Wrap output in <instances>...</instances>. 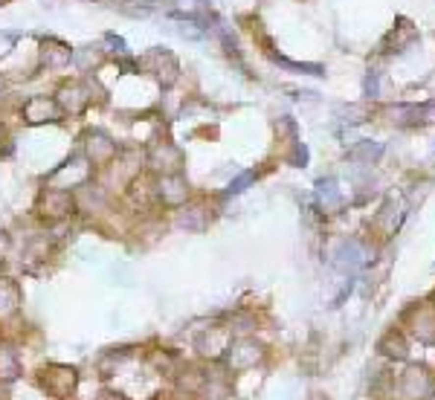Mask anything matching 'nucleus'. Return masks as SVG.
Here are the masks:
<instances>
[{"label":"nucleus","mask_w":435,"mask_h":400,"mask_svg":"<svg viewBox=\"0 0 435 400\" xmlns=\"http://www.w3.org/2000/svg\"><path fill=\"white\" fill-rule=\"evenodd\" d=\"M73 64V47L55 38V35H47L38 41L35 47V70L38 73H64L67 67Z\"/></svg>","instance_id":"8"},{"label":"nucleus","mask_w":435,"mask_h":400,"mask_svg":"<svg viewBox=\"0 0 435 400\" xmlns=\"http://www.w3.org/2000/svg\"><path fill=\"white\" fill-rule=\"evenodd\" d=\"M35 386L50 395V398H58V400H67L76 386H79V371L73 366H61V363H47L35 371Z\"/></svg>","instance_id":"6"},{"label":"nucleus","mask_w":435,"mask_h":400,"mask_svg":"<svg viewBox=\"0 0 435 400\" xmlns=\"http://www.w3.org/2000/svg\"><path fill=\"white\" fill-rule=\"evenodd\" d=\"M6 3H9V0H0V6H6Z\"/></svg>","instance_id":"22"},{"label":"nucleus","mask_w":435,"mask_h":400,"mask_svg":"<svg viewBox=\"0 0 435 400\" xmlns=\"http://www.w3.org/2000/svg\"><path fill=\"white\" fill-rule=\"evenodd\" d=\"M119 142L108 133V131H102V128H87L84 133H82V154H84V160L90 162L96 168V174L99 171H105L113 160H116V154H119Z\"/></svg>","instance_id":"7"},{"label":"nucleus","mask_w":435,"mask_h":400,"mask_svg":"<svg viewBox=\"0 0 435 400\" xmlns=\"http://www.w3.org/2000/svg\"><path fill=\"white\" fill-rule=\"evenodd\" d=\"M0 400H9V383H0Z\"/></svg>","instance_id":"21"},{"label":"nucleus","mask_w":435,"mask_h":400,"mask_svg":"<svg viewBox=\"0 0 435 400\" xmlns=\"http://www.w3.org/2000/svg\"><path fill=\"white\" fill-rule=\"evenodd\" d=\"M174 212H177V215H174V223L183 226V229H191V232H200V229L206 226V220H209L206 206H197V203H183V206L174 209Z\"/></svg>","instance_id":"16"},{"label":"nucleus","mask_w":435,"mask_h":400,"mask_svg":"<svg viewBox=\"0 0 435 400\" xmlns=\"http://www.w3.org/2000/svg\"><path fill=\"white\" fill-rule=\"evenodd\" d=\"M24 374V363L18 357V348L15 342H6L0 339V383H12Z\"/></svg>","instance_id":"15"},{"label":"nucleus","mask_w":435,"mask_h":400,"mask_svg":"<svg viewBox=\"0 0 435 400\" xmlns=\"http://www.w3.org/2000/svg\"><path fill=\"white\" fill-rule=\"evenodd\" d=\"M18 119L29 128H38V125H58L64 122V113L55 102L53 93H32V96H24L15 107Z\"/></svg>","instance_id":"5"},{"label":"nucleus","mask_w":435,"mask_h":400,"mask_svg":"<svg viewBox=\"0 0 435 400\" xmlns=\"http://www.w3.org/2000/svg\"><path fill=\"white\" fill-rule=\"evenodd\" d=\"M154 191H157V206L160 209H180L191 197V188H189V180L183 171L154 177Z\"/></svg>","instance_id":"10"},{"label":"nucleus","mask_w":435,"mask_h":400,"mask_svg":"<svg viewBox=\"0 0 435 400\" xmlns=\"http://www.w3.org/2000/svg\"><path fill=\"white\" fill-rule=\"evenodd\" d=\"M15 151V136H12V128L0 119V157H12Z\"/></svg>","instance_id":"17"},{"label":"nucleus","mask_w":435,"mask_h":400,"mask_svg":"<svg viewBox=\"0 0 435 400\" xmlns=\"http://www.w3.org/2000/svg\"><path fill=\"white\" fill-rule=\"evenodd\" d=\"M9 249H12V235H9L6 229H0V261H6Z\"/></svg>","instance_id":"18"},{"label":"nucleus","mask_w":435,"mask_h":400,"mask_svg":"<svg viewBox=\"0 0 435 400\" xmlns=\"http://www.w3.org/2000/svg\"><path fill=\"white\" fill-rule=\"evenodd\" d=\"M53 96H55V102L61 107L64 119H82L93 107L108 105V90L99 84L96 76H70V79H61L55 84Z\"/></svg>","instance_id":"1"},{"label":"nucleus","mask_w":435,"mask_h":400,"mask_svg":"<svg viewBox=\"0 0 435 400\" xmlns=\"http://www.w3.org/2000/svg\"><path fill=\"white\" fill-rule=\"evenodd\" d=\"M110 61L102 44H84V47H73V67L79 70V76H93L99 67Z\"/></svg>","instance_id":"12"},{"label":"nucleus","mask_w":435,"mask_h":400,"mask_svg":"<svg viewBox=\"0 0 435 400\" xmlns=\"http://www.w3.org/2000/svg\"><path fill=\"white\" fill-rule=\"evenodd\" d=\"M32 215L38 217V223L44 226H55L70 217H79L76 212V194L70 188H58V186H44L32 203Z\"/></svg>","instance_id":"2"},{"label":"nucleus","mask_w":435,"mask_h":400,"mask_svg":"<svg viewBox=\"0 0 435 400\" xmlns=\"http://www.w3.org/2000/svg\"><path fill=\"white\" fill-rule=\"evenodd\" d=\"M96 400H128V398L119 395V392H113V389H105V392H99V398Z\"/></svg>","instance_id":"19"},{"label":"nucleus","mask_w":435,"mask_h":400,"mask_svg":"<svg viewBox=\"0 0 435 400\" xmlns=\"http://www.w3.org/2000/svg\"><path fill=\"white\" fill-rule=\"evenodd\" d=\"M258 357H261V348L252 339H241V342L226 348V366L229 369H249V366L258 363Z\"/></svg>","instance_id":"13"},{"label":"nucleus","mask_w":435,"mask_h":400,"mask_svg":"<svg viewBox=\"0 0 435 400\" xmlns=\"http://www.w3.org/2000/svg\"><path fill=\"white\" fill-rule=\"evenodd\" d=\"M96 177V168L84 160V154L79 151V154H73L70 160H64L61 165L47 177V183L50 186H58V188H70V191H76L79 186H84L87 180H93Z\"/></svg>","instance_id":"9"},{"label":"nucleus","mask_w":435,"mask_h":400,"mask_svg":"<svg viewBox=\"0 0 435 400\" xmlns=\"http://www.w3.org/2000/svg\"><path fill=\"white\" fill-rule=\"evenodd\" d=\"M21 302H24V293H21V284L12 276H0V322L15 316L21 310Z\"/></svg>","instance_id":"14"},{"label":"nucleus","mask_w":435,"mask_h":400,"mask_svg":"<svg viewBox=\"0 0 435 400\" xmlns=\"http://www.w3.org/2000/svg\"><path fill=\"white\" fill-rule=\"evenodd\" d=\"M139 73L142 76H148V79H154L160 87H165V90H171L177 81H180V61H177V55L171 53V50H165V47H154V50H148V53H142L139 58Z\"/></svg>","instance_id":"4"},{"label":"nucleus","mask_w":435,"mask_h":400,"mask_svg":"<svg viewBox=\"0 0 435 400\" xmlns=\"http://www.w3.org/2000/svg\"><path fill=\"white\" fill-rule=\"evenodd\" d=\"M6 87H9V79H6V73L0 70V99L6 96Z\"/></svg>","instance_id":"20"},{"label":"nucleus","mask_w":435,"mask_h":400,"mask_svg":"<svg viewBox=\"0 0 435 400\" xmlns=\"http://www.w3.org/2000/svg\"><path fill=\"white\" fill-rule=\"evenodd\" d=\"M142 151H145V171L148 174H177V171H183V162H186V157L180 151V145L171 139V136H157L151 142H145L142 145Z\"/></svg>","instance_id":"3"},{"label":"nucleus","mask_w":435,"mask_h":400,"mask_svg":"<svg viewBox=\"0 0 435 400\" xmlns=\"http://www.w3.org/2000/svg\"><path fill=\"white\" fill-rule=\"evenodd\" d=\"M58 252V238L53 232H41V235H32L27 246H24V255H21V267L38 273L41 267H47Z\"/></svg>","instance_id":"11"}]
</instances>
